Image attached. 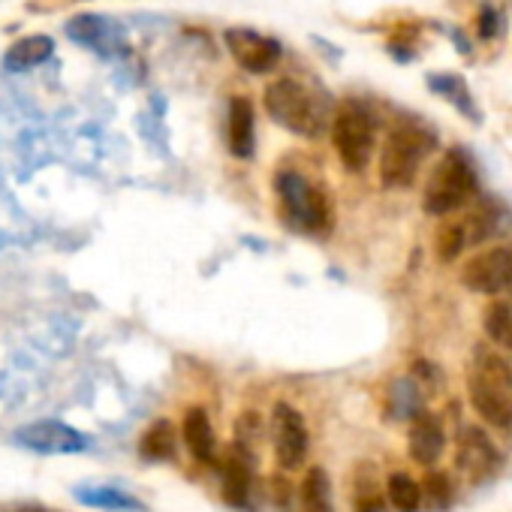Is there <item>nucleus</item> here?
Instances as JSON below:
<instances>
[{
  "instance_id": "obj_1",
  "label": "nucleus",
  "mask_w": 512,
  "mask_h": 512,
  "mask_svg": "<svg viewBox=\"0 0 512 512\" xmlns=\"http://www.w3.org/2000/svg\"><path fill=\"white\" fill-rule=\"evenodd\" d=\"M473 410L494 428H512V365L488 347H476L467 374Z\"/></svg>"
},
{
  "instance_id": "obj_2",
  "label": "nucleus",
  "mask_w": 512,
  "mask_h": 512,
  "mask_svg": "<svg viewBox=\"0 0 512 512\" xmlns=\"http://www.w3.org/2000/svg\"><path fill=\"white\" fill-rule=\"evenodd\" d=\"M269 118L305 139H317L329 124V106L323 97H317L308 85L296 79H278L263 94Z\"/></svg>"
},
{
  "instance_id": "obj_3",
  "label": "nucleus",
  "mask_w": 512,
  "mask_h": 512,
  "mask_svg": "<svg viewBox=\"0 0 512 512\" xmlns=\"http://www.w3.org/2000/svg\"><path fill=\"white\" fill-rule=\"evenodd\" d=\"M434 148H437V136L425 124H416V121L395 124L380 151L383 187H392V190L410 187L416 172L422 169V163L431 157Z\"/></svg>"
},
{
  "instance_id": "obj_4",
  "label": "nucleus",
  "mask_w": 512,
  "mask_h": 512,
  "mask_svg": "<svg viewBox=\"0 0 512 512\" xmlns=\"http://www.w3.org/2000/svg\"><path fill=\"white\" fill-rule=\"evenodd\" d=\"M476 193H479V178H476L473 160L461 148H452L431 169L425 193H422V208L431 217H446L470 205Z\"/></svg>"
},
{
  "instance_id": "obj_5",
  "label": "nucleus",
  "mask_w": 512,
  "mask_h": 512,
  "mask_svg": "<svg viewBox=\"0 0 512 512\" xmlns=\"http://www.w3.org/2000/svg\"><path fill=\"white\" fill-rule=\"evenodd\" d=\"M275 193L287 223L308 235H326L332 229V202L326 190L308 181L296 169H281L275 175Z\"/></svg>"
},
{
  "instance_id": "obj_6",
  "label": "nucleus",
  "mask_w": 512,
  "mask_h": 512,
  "mask_svg": "<svg viewBox=\"0 0 512 512\" xmlns=\"http://www.w3.org/2000/svg\"><path fill=\"white\" fill-rule=\"evenodd\" d=\"M377 124L362 100H344L332 115V145L350 172H362L374 154Z\"/></svg>"
},
{
  "instance_id": "obj_7",
  "label": "nucleus",
  "mask_w": 512,
  "mask_h": 512,
  "mask_svg": "<svg viewBox=\"0 0 512 512\" xmlns=\"http://www.w3.org/2000/svg\"><path fill=\"white\" fill-rule=\"evenodd\" d=\"M269 434H272V449H275V461L281 464V470H299L305 464L308 446H311L305 416L293 404L278 401L272 407Z\"/></svg>"
},
{
  "instance_id": "obj_8",
  "label": "nucleus",
  "mask_w": 512,
  "mask_h": 512,
  "mask_svg": "<svg viewBox=\"0 0 512 512\" xmlns=\"http://www.w3.org/2000/svg\"><path fill=\"white\" fill-rule=\"evenodd\" d=\"M497 220H500V214H494L491 208H485V211H467L461 217L443 220L440 229H437V238H434L437 260L440 263L458 260L464 247L479 244V241H485V238H491L497 232Z\"/></svg>"
},
{
  "instance_id": "obj_9",
  "label": "nucleus",
  "mask_w": 512,
  "mask_h": 512,
  "mask_svg": "<svg viewBox=\"0 0 512 512\" xmlns=\"http://www.w3.org/2000/svg\"><path fill=\"white\" fill-rule=\"evenodd\" d=\"M461 284L476 296L512 290V247H488L461 269Z\"/></svg>"
},
{
  "instance_id": "obj_10",
  "label": "nucleus",
  "mask_w": 512,
  "mask_h": 512,
  "mask_svg": "<svg viewBox=\"0 0 512 512\" xmlns=\"http://www.w3.org/2000/svg\"><path fill=\"white\" fill-rule=\"evenodd\" d=\"M223 43H226L232 61L241 70L253 73V76L272 73L281 64V55H284L278 40H272V37H266L260 31H253V28H229L223 34Z\"/></svg>"
},
{
  "instance_id": "obj_11",
  "label": "nucleus",
  "mask_w": 512,
  "mask_h": 512,
  "mask_svg": "<svg viewBox=\"0 0 512 512\" xmlns=\"http://www.w3.org/2000/svg\"><path fill=\"white\" fill-rule=\"evenodd\" d=\"M455 467L461 470V476H464L470 485H485V482H491V479L500 473L503 458H500V449L488 440L485 431H479V428H464V431L458 434Z\"/></svg>"
},
{
  "instance_id": "obj_12",
  "label": "nucleus",
  "mask_w": 512,
  "mask_h": 512,
  "mask_svg": "<svg viewBox=\"0 0 512 512\" xmlns=\"http://www.w3.org/2000/svg\"><path fill=\"white\" fill-rule=\"evenodd\" d=\"M16 443L31 452H40V455H73V452H85L91 446V440L85 434H79L76 428L55 422V419H43V422H31V425L19 428Z\"/></svg>"
},
{
  "instance_id": "obj_13",
  "label": "nucleus",
  "mask_w": 512,
  "mask_h": 512,
  "mask_svg": "<svg viewBox=\"0 0 512 512\" xmlns=\"http://www.w3.org/2000/svg\"><path fill=\"white\" fill-rule=\"evenodd\" d=\"M67 37L76 43V46H85L97 55H118L124 49V40L118 34V28L103 19V16H76L67 22Z\"/></svg>"
},
{
  "instance_id": "obj_14",
  "label": "nucleus",
  "mask_w": 512,
  "mask_h": 512,
  "mask_svg": "<svg viewBox=\"0 0 512 512\" xmlns=\"http://www.w3.org/2000/svg\"><path fill=\"white\" fill-rule=\"evenodd\" d=\"M226 142H229L232 157H238V160H250L256 151V115H253V103L247 97L229 100Z\"/></svg>"
},
{
  "instance_id": "obj_15",
  "label": "nucleus",
  "mask_w": 512,
  "mask_h": 512,
  "mask_svg": "<svg viewBox=\"0 0 512 512\" xmlns=\"http://www.w3.org/2000/svg\"><path fill=\"white\" fill-rule=\"evenodd\" d=\"M446 449V434L443 425L434 413H422L419 419H413L410 434H407V452L416 464L431 467Z\"/></svg>"
},
{
  "instance_id": "obj_16",
  "label": "nucleus",
  "mask_w": 512,
  "mask_h": 512,
  "mask_svg": "<svg viewBox=\"0 0 512 512\" xmlns=\"http://www.w3.org/2000/svg\"><path fill=\"white\" fill-rule=\"evenodd\" d=\"M250 476H253V455L244 449H232L223 461V500L235 509H244L250 500Z\"/></svg>"
},
{
  "instance_id": "obj_17",
  "label": "nucleus",
  "mask_w": 512,
  "mask_h": 512,
  "mask_svg": "<svg viewBox=\"0 0 512 512\" xmlns=\"http://www.w3.org/2000/svg\"><path fill=\"white\" fill-rule=\"evenodd\" d=\"M184 443L190 449V455L202 464H211L217 458V437L211 428V419L202 407H190L184 416Z\"/></svg>"
},
{
  "instance_id": "obj_18",
  "label": "nucleus",
  "mask_w": 512,
  "mask_h": 512,
  "mask_svg": "<svg viewBox=\"0 0 512 512\" xmlns=\"http://www.w3.org/2000/svg\"><path fill=\"white\" fill-rule=\"evenodd\" d=\"M76 500L85 506L109 509V512H145V503L118 485H79Z\"/></svg>"
},
{
  "instance_id": "obj_19",
  "label": "nucleus",
  "mask_w": 512,
  "mask_h": 512,
  "mask_svg": "<svg viewBox=\"0 0 512 512\" xmlns=\"http://www.w3.org/2000/svg\"><path fill=\"white\" fill-rule=\"evenodd\" d=\"M55 55V43L43 34H34V37H22L16 40L7 55H4V67L10 73H25V70H34L40 64H46L49 58Z\"/></svg>"
},
{
  "instance_id": "obj_20",
  "label": "nucleus",
  "mask_w": 512,
  "mask_h": 512,
  "mask_svg": "<svg viewBox=\"0 0 512 512\" xmlns=\"http://www.w3.org/2000/svg\"><path fill=\"white\" fill-rule=\"evenodd\" d=\"M428 85H431V91H434L437 97H443L455 112H461V115L470 118L473 124L482 121L479 106H476V100H473V94H470V88H467V82H464L461 76H452V73H431V76H428Z\"/></svg>"
},
{
  "instance_id": "obj_21",
  "label": "nucleus",
  "mask_w": 512,
  "mask_h": 512,
  "mask_svg": "<svg viewBox=\"0 0 512 512\" xmlns=\"http://www.w3.org/2000/svg\"><path fill=\"white\" fill-rule=\"evenodd\" d=\"M389 416L392 419H419L425 413V389L413 377H398L389 386Z\"/></svg>"
},
{
  "instance_id": "obj_22",
  "label": "nucleus",
  "mask_w": 512,
  "mask_h": 512,
  "mask_svg": "<svg viewBox=\"0 0 512 512\" xmlns=\"http://www.w3.org/2000/svg\"><path fill=\"white\" fill-rule=\"evenodd\" d=\"M302 512H335L332 479L323 467H311L302 482Z\"/></svg>"
},
{
  "instance_id": "obj_23",
  "label": "nucleus",
  "mask_w": 512,
  "mask_h": 512,
  "mask_svg": "<svg viewBox=\"0 0 512 512\" xmlns=\"http://www.w3.org/2000/svg\"><path fill=\"white\" fill-rule=\"evenodd\" d=\"M482 329L494 347L512 356V302H491L482 314Z\"/></svg>"
},
{
  "instance_id": "obj_24",
  "label": "nucleus",
  "mask_w": 512,
  "mask_h": 512,
  "mask_svg": "<svg viewBox=\"0 0 512 512\" xmlns=\"http://www.w3.org/2000/svg\"><path fill=\"white\" fill-rule=\"evenodd\" d=\"M139 452H142L145 461H169V458H175V428H172V422H166V419L154 422L142 434Z\"/></svg>"
},
{
  "instance_id": "obj_25",
  "label": "nucleus",
  "mask_w": 512,
  "mask_h": 512,
  "mask_svg": "<svg viewBox=\"0 0 512 512\" xmlns=\"http://www.w3.org/2000/svg\"><path fill=\"white\" fill-rule=\"evenodd\" d=\"M386 497L398 512H416L419 500H422V485L410 476V473H392L386 479Z\"/></svg>"
},
{
  "instance_id": "obj_26",
  "label": "nucleus",
  "mask_w": 512,
  "mask_h": 512,
  "mask_svg": "<svg viewBox=\"0 0 512 512\" xmlns=\"http://www.w3.org/2000/svg\"><path fill=\"white\" fill-rule=\"evenodd\" d=\"M353 506H356V512H383L386 509V497L380 491L374 467H365V464L359 467V479L353 488Z\"/></svg>"
},
{
  "instance_id": "obj_27",
  "label": "nucleus",
  "mask_w": 512,
  "mask_h": 512,
  "mask_svg": "<svg viewBox=\"0 0 512 512\" xmlns=\"http://www.w3.org/2000/svg\"><path fill=\"white\" fill-rule=\"evenodd\" d=\"M425 497H428L431 506L446 509V506L452 503V497H455L452 479H449L446 473H428V479H425Z\"/></svg>"
},
{
  "instance_id": "obj_28",
  "label": "nucleus",
  "mask_w": 512,
  "mask_h": 512,
  "mask_svg": "<svg viewBox=\"0 0 512 512\" xmlns=\"http://www.w3.org/2000/svg\"><path fill=\"white\" fill-rule=\"evenodd\" d=\"M260 434H263V419L256 416L253 410H247L241 419H238V425H235V446L238 449H244V452H250V446L260 440ZM253 455V452H250Z\"/></svg>"
},
{
  "instance_id": "obj_29",
  "label": "nucleus",
  "mask_w": 512,
  "mask_h": 512,
  "mask_svg": "<svg viewBox=\"0 0 512 512\" xmlns=\"http://www.w3.org/2000/svg\"><path fill=\"white\" fill-rule=\"evenodd\" d=\"M497 25H500L497 13H494L491 7H482V13H479V37L491 40V37L497 34Z\"/></svg>"
},
{
  "instance_id": "obj_30",
  "label": "nucleus",
  "mask_w": 512,
  "mask_h": 512,
  "mask_svg": "<svg viewBox=\"0 0 512 512\" xmlns=\"http://www.w3.org/2000/svg\"><path fill=\"white\" fill-rule=\"evenodd\" d=\"M10 512H55L49 506H37V503H25V506H13Z\"/></svg>"
}]
</instances>
